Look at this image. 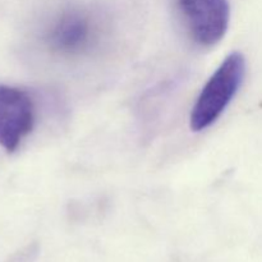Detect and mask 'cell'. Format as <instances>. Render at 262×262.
I'll use <instances>...</instances> for the list:
<instances>
[{"mask_svg": "<svg viewBox=\"0 0 262 262\" xmlns=\"http://www.w3.org/2000/svg\"><path fill=\"white\" fill-rule=\"evenodd\" d=\"M36 106L27 91L0 84V147L14 152L35 128Z\"/></svg>", "mask_w": 262, "mask_h": 262, "instance_id": "cell-4", "label": "cell"}, {"mask_svg": "<svg viewBox=\"0 0 262 262\" xmlns=\"http://www.w3.org/2000/svg\"><path fill=\"white\" fill-rule=\"evenodd\" d=\"M100 38L101 28L96 19L78 9L67 10L55 18L43 36L49 50L64 58H78L90 53Z\"/></svg>", "mask_w": 262, "mask_h": 262, "instance_id": "cell-2", "label": "cell"}, {"mask_svg": "<svg viewBox=\"0 0 262 262\" xmlns=\"http://www.w3.org/2000/svg\"><path fill=\"white\" fill-rule=\"evenodd\" d=\"M178 17L192 42L212 48L224 38L229 27L228 0H174Z\"/></svg>", "mask_w": 262, "mask_h": 262, "instance_id": "cell-3", "label": "cell"}, {"mask_svg": "<svg viewBox=\"0 0 262 262\" xmlns=\"http://www.w3.org/2000/svg\"><path fill=\"white\" fill-rule=\"evenodd\" d=\"M246 74V59L239 51L225 56L211 74L189 114V127L193 132H202L211 127L227 110L239 91Z\"/></svg>", "mask_w": 262, "mask_h": 262, "instance_id": "cell-1", "label": "cell"}]
</instances>
